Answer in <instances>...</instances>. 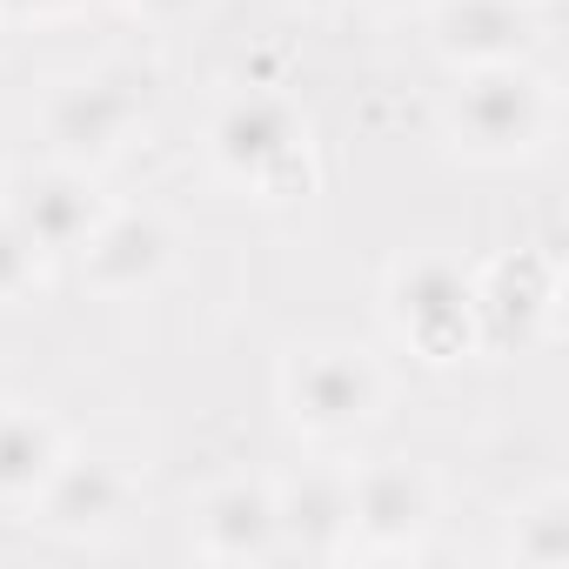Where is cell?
I'll return each instance as SVG.
<instances>
[{"mask_svg": "<svg viewBox=\"0 0 569 569\" xmlns=\"http://www.w3.org/2000/svg\"><path fill=\"white\" fill-rule=\"evenodd\" d=\"M274 522L281 556L302 562H349V462H302L274 476Z\"/></svg>", "mask_w": 569, "mask_h": 569, "instance_id": "13", "label": "cell"}, {"mask_svg": "<svg viewBox=\"0 0 569 569\" xmlns=\"http://www.w3.org/2000/svg\"><path fill=\"white\" fill-rule=\"evenodd\" d=\"M382 329L396 336V349L429 369L449 376L462 362L482 356L476 342V296H469V268L442 248H409L389 261L382 274Z\"/></svg>", "mask_w": 569, "mask_h": 569, "instance_id": "5", "label": "cell"}, {"mask_svg": "<svg viewBox=\"0 0 569 569\" xmlns=\"http://www.w3.org/2000/svg\"><path fill=\"white\" fill-rule=\"evenodd\" d=\"M369 14H389V21H409V14H429L436 0H362Z\"/></svg>", "mask_w": 569, "mask_h": 569, "instance_id": "19", "label": "cell"}, {"mask_svg": "<svg viewBox=\"0 0 569 569\" xmlns=\"http://www.w3.org/2000/svg\"><path fill=\"white\" fill-rule=\"evenodd\" d=\"M134 509H141V476H134L128 456L68 449V456L54 462V476L41 482V496L28 502L21 522H34L41 536H61V542H101V536L121 529Z\"/></svg>", "mask_w": 569, "mask_h": 569, "instance_id": "9", "label": "cell"}, {"mask_svg": "<svg viewBox=\"0 0 569 569\" xmlns=\"http://www.w3.org/2000/svg\"><path fill=\"white\" fill-rule=\"evenodd\" d=\"M476 296V342L496 362L536 356L562 322V248L556 241H509L469 268Z\"/></svg>", "mask_w": 569, "mask_h": 569, "instance_id": "6", "label": "cell"}, {"mask_svg": "<svg viewBox=\"0 0 569 569\" xmlns=\"http://www.w3.org/2000/svg\"><path fill=\"white\" fill-rule=\"evenodd\" d=\"M274 409H281V422H289L302 442L349 449V442H362L382 422L389 376L356 342H336V336L296 342V349H281V362H274Z\"/></svg>", "mask_w": 569, "mask_h": 569, "instance_id": "3", "label": "cell"}, {"mask_svg": "<svg viewBox=\"0 0 569 569\" xmlns=\"http://www.w3.org/2000/svg\"><path fill=\"white\" fill-rule=\"evenodd\" d=\"M34 289H41V254H34V241L21 234V221L0 208V309L28 302Z\"/></svg>", "mask_w": 569, "mask_h": 569, "instance_id": "16", "label": "cell"}, {"mask_svg": "<svg viewBox=\"0 0 569 569\" xmlns=\"http://www.w3.org/2000/svg\"><path fill=\"white\" fill-rule=\"evenodd\" d=\"M502 556L516 569H562L569 562V489L562 482H542L509 509Z\"/></svg>", "mask_w": 569, "mask_h": 569, "instance_id": "15", "label": "cell"}, {"mask_svg": "<svg viewBox=\"0 0 569 569\" xmlns=\"http://www.w3.org/2000/svg\"><path fill=\"white\" fill-rule=\"evenodd\" d=\"M88 0H0V28H41V21H68Z\"/></svg>", "mask_w": 569, "mask_h": 569, "instance_id": "18", "label": "cell"}, {"mask_svg": "<svg viewBox=\"0 0 569 569\" xmlns=\"http://www.w3.org/2000/svg\"><path fill=\"white\" fill-rule=\"evenodd\" d=\"M188 549L201 562H281L274 476L234 469V476L208 482L188 509Z\"/></svg>", "mask_w": 569, "mask_h": 569, "instance_id": "10", "label": "cell"}, {"mask_svg": "<svg viewBox=\"0 0 569 569\" xmlns=\"http://www.w3.org/2000/svg\"><path fill=\"white\" fill-rule=\"evenodd\" d=\"M529 8H549V0H529Z\"/></svg>", "mask_w": 569, "mask_h": 569, "instance_id": "21", "label": "cell"}, {"mask_svg": "<svg viewBox=\"0 0 569 569\" xmlns=\"http://www.w3.org/2000/svg\"><path fill=\"white\" fill-rule=\"evenodd\" d=\"M74 449L68 422L41 402H0V516H28L54 462Z\"/></svg>", "mask_w": 569, "mask_h": 569, "instance_id": "14", "label": "cell"}, {"mask_svg": "<svg viewBox=\"0 0 569 569\" xmlns=\"http://www.w3.org/2000/svg\"><path fill=\"white\" fill-rule=\"evenodd\" d=\"M422 28H429V54L449 68L529 61L542 48V8H529V0H436Z\"/></svg>", "mask_w": 569, "mask_h": 569, "instance_id": "12", "label": "cell"}, {"mask_svg": "<svg viewBox=\"0 0 569 569\" xmlns=\"http://www.w3.org/2000/svg\"><path fill=\"white\" fill-rule=\"evenodd\" d=\"M274 8H289V14H336L342 0H274Z\"/></svg>", "mask_w": 569, "mask_h": 569, "instance_id": "20", "label": "cell"}, {"mask_svg": "<svg viewBox=\"0 0 569 569\" xmlns=\"http://www.w3.org/2000/svg\"><path fill=\"white\" fill-rule=\"evenodd\" d=\"M0 208L21 221V234L34 241L41 261H68L94 234V221L108 214V194H101V181L88 168L41 161V168H21L8 181V201H0Z\"/></svg>", "mask_w": 569, "mask_h": 569, "instance_id": "11", "label": "cell"}, {"mask_svg": "<svg viewBox=\"0 0 569 569\" xmlns=\"http://www.w3.org/2000/svg\"><path fill=\"white\" fill-rule=\"evenodd\" d=\"M442 148L476 161V168H516L542 154L556 128V88L536 61H489V68H456L442 94Z\"/></svg>", "mask_w": 569, "mask_h": 569, "instance_id": "2", "label": "cell"}, {"mask_svg": "<svg viewBox=\"0 0 569 569\" xmlns=\"http://www.w3.org/2000/svg\"><path fill=\"white\" fill-rule=\"evenodd\" d=\"M174 261H181V228L154 201H108L94 234L74 248L88 296H101V302H128V296L161 289L174 274Z\"/></svg>", "mask_w": 569, "mask_h": 569, "instance_id": "8", "label": "cell"}, {"mask_svg": "<svg viewBox=\"0 0 569 569\" xmlns=\"http://www.w3.org/2000/svg\"><path fill=\"white\" fill-rule=\"evenodd\" d=\"M436 522H442V482L422 456L382 449L349 462V556L362 562L422 556Z\"/></svg>", "mask_w": 569, "mask_h": 569, "instance_id": "7", "label": "cell"}, {"mask_svg": "<svg viewBox=\"0 0 569 569\" xmlns=\"http://www.w3.org/2000/svg\"><path fill=\"white\" fill-rule=\"evenodd\" d=\"M201 154L234 194H248L261 208H296L322 188L309 108L281 88H261V81L214 101V114L201 128Z\"/></svg>", "mask_w": 569, "mask_h": 569, "instance_id": "1", "label": "cell"}, {"mask_svg": "<svg viewBox=\"0 0 569 569\" xmlns=\"http://www.w3.org/2000/svg\"><path fill=\"white\" fill-rule=\"evenodd\" d=\"M154 114V74L134 68V61H101V68H81V74H61L48 94H41V114H34V134H41V154L48 161H68V168H114L141 128Z\"/></svg>", "mask_w": 569, "mask_h": 569, "instance_id": "4", "label": "cell"}, {"mask_svg": "<svg viewBox=\"0 0 569 569\" xmlns=\"http://www.w3.org/2000/svg\"><path fill=\"white\" fill-rule=\"evenodd\" d=\"M121 8L141 21V28H154V34H168V28H188V21H201V14H214V0H121Z\"/></svg>", "mask_w": 569, "mask_h": 569, "instance_id": "17", "label": "cell"}]
</instances>
